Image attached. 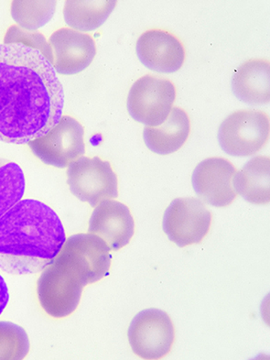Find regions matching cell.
Returning <instances> with one entry per match:
<instances>
[{"instance_id":"1","label":"cell","mask_w":270,"mask_h":360,"mask_svg":"<svg viewBox=\"0 0 270 360\" xmlns=\"http://www.w3.org/2000/svg\"><path fill=\"white\" fill-rule=\"evenodd\" d=\"M65 93L53 65L39 51L0 44V141L28 144L62 117Z\"/></svg>"},{"instance_id":"2","label":"cell","mask_w":270,"mask_h":360,"mask_svg":"<svg viewBox=\"0 0 270 360\" xmlns=\"http://www.w3.org/2000/svg\"><path fill=\"white\" fill-rule=\"evenodd\" d=\"M66 236L58 214L44 202L24 199L0 219V269L13 275L44 270Z\"/></svg>"},{"instance_id":"3","label":"cell","mask_w":270,"mask_h":360,"mask_svg":"<svg viewBox=\"0 0 270 360\" xmlns=\"http://www.w3.org/2000/svg\"><path fill=\"white\" fill-rule=\"evenodd\" d=\"M84 287L77 272L56 258L38 281L39 301L49 316L63 319L77 310Z\"/></svg>"},{"instance_id":"4","label":"cell","mask_w":270,"mask_h":360,"mask_svg":"<svg viewBox=\"0 0 270 360\" xmlns=\"http://www.w3.org/2000/svg\"><path fill=\"white\" fill-rule=\"evenodd\" d=\"M269 119L263 111L243 110L233 112L221 123L218 142L229 155H254L269 141Z\"/></svg>"},{"instance_id":"5","label":"cell","mask_w":270,"mask_h":360,"mask_svg":"<svg viewBox=\"0 0 270 360\" xmlns=\"http://www.w3.org/2000/svg\"><path fill=\"white\" fill-rule=\"evenodd\" d=\"M176 98L172 82L147 75L136 80L127 96V111L146 127L162 125L169 117Z\"/></svg>"},{"instance_id":"6","label":"cell","mask_w":270,"mask_h":360,"mask_svg":"<svg viewBox=\"0 0 270 360\" xmlns=\"http://www.w3.org/2000/svg\"><path fill=\"white\" fill-rule=\"evenodd\" d=\"M68 184L79 200L92 207L118 196V181L110 163L99 157L82 156L69 165Z\"/></svg>"},{"instance_id":"7","label":"cell","mask_w":270,"mask_h":360,"mask_svg":"<svg viewBox=\"0 0 270 360\" xmlns=\"http://www.w3.org/2000/svg\"><path fill=\"white\" fill-rule=\"evenodd\" d=\"M28 145L45 165L66 168L86 153L84 127L74 117L62 116L46 134L30 141Z\"/></svg>"},{"instance_id":"8","label":"cell","mask_w":270,"mask_h":360,"mask_svg":"<svg viewBox=\"0 0 270 360\" xmlns=\"http://www.w3.org/2000/svg\"><path fill=\"white\" fill-rule=\"evenodd\" d=\"M56 258L77 272L84 286L108 276L111 267L108 245L91 233L71 236Z\"/></svg>"},{"instance_id":"9","label":"cell","mask_w":270,"mask_h":360,"mask_svg":"<svg viewBox=\"0 0 270 360\" xmlns=\"http://www.w3.org/2000/svg\"><path fill=\"white\" fill-rule=\"evenodd\" d=\"M127 335L133 352L139 358L160 359L168 355L174 345V326L165 311L150 308L133 319Z\"/></svg>"},{"instance_id":"10","label":"cell","mask_w":270,"mask_h":360,"mask_svg":"<svg viewBox=\"0 0 270 360\" xmlns=\"http://www.w3.org/2000/svg\"><path fill=\"white\" fill-rule=\"evenodd\" d=\"M212 214L200 199L176 198L163 217V231L169 240L183 248L198 244L210 231Z\"/></svg>"},{"instance_id":"11","label":"cell","mask_w":270,"mask_h":360,"mask_svg":"<svg viewBox=\"0 0 270 360\" xmlns=\"http://www.w3.org/2000/svg\"><path fill=\"white\" fill-rule=\"evenodd\" d=\"M236 172L229 160L221 157L203 160L193 172V189L206 204L226 207L236 198L233 186Z\"/></svg>"},{"instance_id":"12","label":"cell","mask_w":270,"mask_h":360,"mask_svg":"<svg viewBox=\"0 0 270 360\" xmlns=\"http://www.w3.org/2000/svg\"><path fill=\"white\" fill-rule=\"evenodd\" d=\"M48 42L53 54V68L60 75H72L86 70L96 56L94 39L72 29L56 30Z\"/></svg>"},{"instance_id":"13","label":"cell","mask_w":270,"mask_h":360,"mask_svg":"<svg viewBox=\"0 0 270 360\" xmlns=\"http://www.w3.org/2000/svg\"><path fill=\"white\" fill-rule=\"evenodd\" d=\"M136 56L146 68L162 74L180 70L185 60L181 41L165 30L151 29L139 38Z\"/></svg>"},{"instance_id":"14","label":"cell","mask_w":270,"mask_h":360,"mask_svg":"<svg viewBox=\"0 0 270 360\" xmlns=\"http://www.w3.org/2000/svg\"><path fill=\"white\" fill-rule=\"evenodd\" d=\"M88 232L101 238L110 250H120L134 236V219L129 208L122 202L105 200L94 210Z\"/></svg>"},{"instance_id":"15","label":"cell","mask_w":270,"mask_h":360,"mask_svg":"<svg viewBox=\"0 0 270 360\" xmlns=\"http://www.w3.org/2000/svg\"><path fill=\"white\" fill-rule=\"evenodd\" d=\"M269 62L266 59H250L236 69L232 77L233 95L251 105L268 104L270 86Z\"/></svg>"},{"instance_id":"16","label":"cell","mask_w":270,"mask_h":360,"mask_svg":"<svg viewBox=\"0 0 270 360\" xmlns=\"http://www.w3.org/2000/svg\"><path fill=\"white\" fill-rule=\"evenodd\" d=\"M191 123L186 112L180 108H172L162 125L145 127L146 146L160 155H168L181 149L189 137Z\"/></svg>"},{"instance_id":"17","label":"cell","mask_w":270,"mask_h":360,"mask_svg":"<svg viewBox=\"0 0 270 360\" xmlns=\"http://www.w3.org/2000/svg\"><path fill=\"white\" fill-rule=\"evenodd\" d=\"M270 160L257 156L236 172L233 186L236 193L254 205H266L270 200Z\"/></svg>"},{"instance_id":"18","label":"cell","mask_w":270,"mask_h":360,"mask_svg":"<svg viewBox=\"0 0 270 360\" xmlns=\"http://www.w3.org/2000/svg\"><path fill=\"white\" fill-rule=\"evenodd\" d=\"M117 4L116 0H68L65 3L63 17L72 30L93 32L105 22Z\"/></svg>"},{"instance_id":"19","label":"cell","mask_w":270,"mask_h":360,"mask_svg":"<svg viewBox=\"0 0 270 360\" xmlns=\"http://www.w3.org/2000/svg\"><path fill=\"white\" fill-rule=\"evenodd\" d=\"M56 1H24L16 0L11 3V17L20 28L37 32L53 18Z\"/></svg>"},{"instance_id":"20","label":"cell","mask_w":270,"mask_h":360,"mask_svg":"<svg viewBox=\"0 0 270 360\" xmlns=\"http://www.w3.org/2000/svg\"><path fill=\"white\" fill-rule=\"evenodd\" d=\"M24 193L23 171L17 163L0 159V219L22 199Z\"/></svg>"},{"instance_id":"21","label":"cell","mask_w":270,"mask_h":360,"mask_svg":"<svg viewBox=\"0 0 270 360\" xmlns=\"http://www.w3.org/2000/svg\"><path fill=\"white\" fill-rule=\"evenodd\" d=\"M30 349L28 335L21 326L11 322H0V360H20Z\"/></svg>"},{"instance_id":"22","label":"cell","mask_w":270,"mask_h":360,"mask_svg":"<svg viewBox=\"0 0 270 360\" xmlns=\"http://www.w3.org/2000/svg\"><path fill=\"white\" fill-rule=\"evenodd\" d=\"M4 44H22L24 46L37 50L51 65H53V51L41 32H29L20 28L18 25H12L6 33Z\"/></svg>"},{"instance_id":"23","label":"cell","mask_w":270,"mask_h":360,"mask_svg":"<svg viewBox=\"0 0 270 360\" xmlns=\"http://www.w3.org/2000/svg\"><path fill=\"white\" fill-rule=\"evenodd\" d=\"M8 300H10V295H8V286L5 280L0 275V316L7 307Z\"/></svg>"}]
</instances>
